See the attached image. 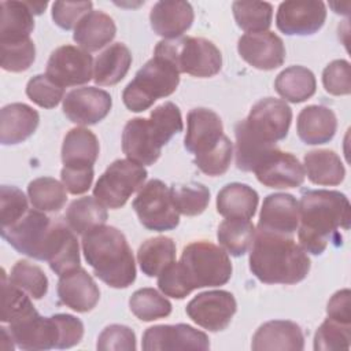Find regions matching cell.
<instances>
[{"label": "cell", "instance_id": "1", "mask_svg": "<svg viewBox=\"0 0 351 351\" xmlns=\"http://www.w3.org/2000/svg\"><path fill=\"white\" fill-rule=\"evenodd\" d=\"M299 221L300 247L306 252L321 255L330 241L341 244L339 229H350L351 206L347 196L339 191H307L299 202Z\"/></svg>", "mask_w": 351, "mask_h": 351}, {"label": "cell", "instance_id": "2", "mask_svg": "<svg viewBox=\"0 0 351 351\" xmlns=\"http://www.w3.org/2000/svg\"><path fill=\"white\" fill-rule=\"evenodd\" d=\"M250 250V270L265 284L292 285L310 271V258L292 236L258 230Z\"/></svg>", "mask_w": 351, "mask_h": 351}, {"label": "cell", "instance_id": "3", "mask_svg": "<svg viewBox=\"0 0 351 351\" xmlns=\"http://www.w3.org/2000/svg\"><path fill=\"white\" fill-rule=\"evenodd\" d=\"M82 252L93 274L111 288H128L136 280V263L125 234L101 225L82 236Z\"/></svg>", "mask_w": 351, "mask_h": 351}, {"label": "cell", "instance_id": "4", "mask_svg": "<svg viewBox=\"0 0 351 351\" xmlns=\"http://www.w3.org/2000/svg\"><path fill=\"white\" fill-rule=\"evenodd\" d=\"M180 84V73L167 59L154 55L126 85L122 92L123 104L129 111L148 110L158 99L176 92Z\"/></svg>", "mask_w": 351, "mask_h": 351}, {"label": "cell", "instance_id": "5", "mask_svg": "<svg viewBox=\"0 0 351 351\" xmlns=\"http://www.w3.org/2000/svg\"><path fill=\"white\" fill-rule=\"evenodd\" d=\"M177 265L191 291L221 287L232 277V262L228 252L204 240L193 241L184 247Z\"/></svg>", "mask_w": 351, "mask_h": 351}, {"label": "cell", "instance_id": "6", "mask_svg": "<svg viewBox=\"0 0 351 351\" xmlns=\"http://www.w3.org/2000/svg\"><path fill=\"white\" fill-rule=\"evenodd\" d=\"M155 55L171 62L178 73L208 78L219 73L222 55L217 45L203 37H178L162 40L155 47Z\"/></svg>", "mask_w": 351, "mask_h": 351}, {"label": "cell", "instance_id": "7", "mask_svg": "<svg viewBox=\"0 0 351 351\" xmlns=\"http://www.w3.org/2000/svg\"><path fill=\"white\" fill-rule=\"evenodd\" d=\"M56 229L52 221L40 210H30L15 223L0 228L1 237L19 254L37 261H47Z\"/></svg>", "mask_w": 351, "mask_h": 351}, {"label": "cell", "instance_id": "8", "mask_svg": "<svg viewBox=\"0 0 351 351\" xmlns=\"http://www.w3.org/2000/svg\"><path fill=\"white\" fill-rule=\"evenodd\" d=\"M147 176L143 165L130 159H117L96 181L93 196L108 208H121L144 185Z\"/></svg>", "mask_w": 351, "mask_h": 351}, {"label": "cell", "instance_id": "9", "mask_svg": "<svg viewBox=\"0 0 351 351\" xmlns=\"http://www.w3.org/2000/svg\"><path fill=\"white\" fill-rule=\"evenodd\" d=\"M140 223L148 230H173L180 223V213L173 202L170 188L160 180L144 184L132 203Z\"/></svg>", "mask_w": 351, "mask_h": 351}, {"label": "cell", "instance_id": "10", "mask_svg": "<svg viewBox=\"0 0 351 351\" xmlns=\"http://www.w3.org/2000/svg\"><path fill=\"white\" fill-rule=\"evenodd\" d=\"M167 143V137L151 118L129 119L122 132L123 154L143 166L154 165L162 154V147Z\"/></svg>", "mask_w": 351, "mask_h": 351}, {"label": "cell", "instance_id": "11", "mask_svg": "<svg viewBox=\"0 0 351 351\" xmlns=\"http://www.w3.org/2000/svg\"><path fill=\"white\" fill-rule=\"evenodd\" d=\"M236 310L237 303L234 296L223 289L202 292L196 295L185 308L188 317L196 325L210 332L226 329Z\"/></svg>", "mask_w": 351, "mask_h": 351}, {"label": "cell", "instance_id": "12", "mask_svg": "<svg viewBox=\"0 0 351 351\" xmlns=\"http://www.w3.org/2000/svg\"><path fill=\"white\" fill-rule=\"evenodd\" d=\"M245 126L266 143L276 144L288 134L292 110L285 100L265 97L255 103L245 119Z\"/></svg>", "mask_w": 351, "mask_h": 351}, {"label": "cell", "instance_id": "13", "mask_svg": "<svg viewBox=\"0 0 351 351\" xmlns=\"http://www.w3.org/2000/svg\"><path fill=\"white\" fill-rule=\"evenodd\" d=\"M326 7L318 0H289L278 5L276 25L287 36H311L325 23Z\"/></svg>", "mask_w": 351, "mask_h": 351}, {"label": "cell", "instance_id": "14", "mask_svg": "<svg viewBox=\"0 0 351 351\" xmlns=\"http://www.w3.org/2000/svg\"><path fill=\"white\" fill-rule=\"evenodd\" d=\"M45 74L63 88L84 85L93 78L92 56L75 45H62L51 53Z\"/></svg>", "mask_w": 351, "mask_h": 351}, {"label": "cell", "instance_id": "15", "mask_svg": "<svg viewBox=\"0 0 351 351\" xmlns=\"http://www.w3.org/2000/svg\"><path fill=\"white\" fill-rule=\"evenodd\" d=\"M141 347L145 351H206L210 348V341L204 332L186 324L155 325L144 332Z\"/></svg>", "mask_w": 351, "mask_h": 351}, {"label": "cell", "instance_id": "16", "mask_svg": "<svg viewBox=\"0 0 351 351\" xmlns=\"http://www.w3.org/2000/svg\"><path fill=\"white\" fill-rule=\"evenodd\" d=\"M112 106L108 92L96 86L70 90L63 99V112L73 123L89 126L103 121Z\"/></svg>", "mask_w": 351, "mask_h": 351}, {"label": "cell", "instance_id": "17", "mask_svg": "<svg viewBox=\"0 0 351 351\" xmlns=\"http://www.w3.org/2000/svg\"><path fill=\"white\" fill-rule=\"evenodd\" d=\"M254 173L261 184L276 189L298 188L303 184L306 176L304 167L298 158L278 148L263 156L254 169Z\"/></svg>", "mask_w": 351, "mask_h": 351}, {"label": "cell", "instance_id": "18", "mask_svg": "<svg viewBox=\"0 0 351 351\" xmlns=\"http://www.w3.org/2000/svg\"><path fill=\"white\" fill-rule=\"evenodd\" d=\"M239 55L258 70H274L285 60L282 40L273 32L245 33L237 41Z\"/></svg>", "mask_w": 351, "mask_h": 351}, {"label": "cell", "instance_id": "19", "mask_svg": "<svg viewBox=\"0 0 351 351\" xmlns=\"http://www.w3.org/2000/svg\"><path fill=\"white\" fill-rule=\"evenodd\" d=\"M10 332L18 348L41 351L58 348L59 330L55 318L41 317L37 311L10 324Z\"/></svg>", "mask_w": 351, "mask_h": 351}, {"label": "cell", "instance_id": "20", "mask_svg": "<svg viewBox=\"0 0 351 351\" xmlns=\"http://www.w3.org/2000/svg\"><path fill=\"white\" fill-rule=\"evenodd\" d=\"M299 228V202L291 193H271L263 199L258 230L292 236Z\"/></svg>", "mask_w": 351, "mask_h": 351}, {"label": "cell", "instance_id": "21", "mask_svg": "<svg viewBox=\"0 0 351 351\" xmlns=\"http://www.w3.org/2000/svg\"><path fill=\"white\" fill-rule=\"evenodd\" d=\"M223 137V126L219 115L208 108H193L186 115V134L184 145L186 151L203 155L215 148Z\"/></svg>", "mask_w": 351, "mask_h": 351}, {"label": "cell", "instance_id": "22", "mask_svg": "<svg viewBox=\"0 0 351 351\" xmlns=\"http://www.w3.org/2000/svg\"><path fill=\"white\" fill-rule=\"evenodd\" d=\"M58 298L62 304L77 311L93 310L100 299V291L92 276L82 267H77L59 277Z\"/></svg>", "mask_w": 351, "mask_h": 351}, {"label": "cell", "instance_id": "23", "mask_svg": "<svg viewBox=\"0 0 351 351\" xmlns=\"http://www.w3.org/2000/svg\"><path fill=\"white\" fill-rule=\"evenodd\" d=\"M193 18L191 3L182 0L158 1L149 12L152 30L165 40L181 37L192 26Z\"/></svg>", "mask_w": 351, "mask_h": 351}, {"label": "cell", "instance_id": "24", "mask_svg": "<svg viewBox=\"0 0 351 351\" xmlns=\"http://www.w3.org/2000/svg\"><path fill=\"white\" fill-rule=\"evenodd\" d=\"M251 348L254 351H302L304 348V336L296 322L285 319L267 321L252 336Z\"/></svg>", "mask_w": 351, "mask_h": 351}, {"label": "cell", "instance_id": "25", "mask_svg": "<svg viewBox=\"0 0 351 351\" xmlns=\"http://www.w3.org/2000/svg\"><path fill=\"white\" fill-rule=\"evenodd\" d=\"M337 129V118L335 112L325 106H307L296 119V132L299 138L308 145H319L329 143Z\"/></svg>", "mask_w": 351, "mask_h": 351}, {"label": "cell", "instance_id": "26", "mask_svg": "<svg viewBox=\"0 0 351 351\" xmlns=\"http://www.w3.org/2000/svg\"><path fill=\"white\" fill-rule=\"evenodd\" d=\"M40 122L38 112L25 103H11L0 110V143L14 145L29 138Z\"/></svg>", "mask_w": 351, "mask_h": 351}, {"label": "cell", "instance_id": "27", "mask_svg": "<svg viewBox=\"0 0 351 351\" xmlns=\"http://www.w3.org/2000/svg\"><path fill=\"white\" fill-rule=\"evenodd\" d=\"M117 34L115 22L103 11L92 10L74 27L73 40L86 52L99 51L110 44Z\"/></svg>", "mask_w": 351, "mask_h": 351}, {"label": "cell", "instance_id": "28", "mask_svg": "<svg viewBox=\"0 0 351 351\" xmlns=\"http://www.w3.org/2000/svg\"><path fill=\"white\" fill-rule=\"evenodd\" d=\"M259 203L255 189L241 182L225 185L217 195V211L225 218L251 219Z\"/></svg>", "mask_w": 351, "mask_h": 351}, {"label": "cell", "instance_id": "29", "mask_svg": "<svg viewBox=\"0 0 351 351\" xmlns=\"http://www.w3.org/2000/svg\"><path fill=\"white\" fill-rule=\"evenodd\" d=\"M132 64V53L122 43L107 47L95 60L93 81L97 85L107 86L121 82Z\"/></svg>", "mask_w": 351, "mask_h": 351}, {"label": "cell", "instance_id": "30", "mask_svg": "<svg viewBox=\"0 0 351 351\" xmlns=\"http://www.w3.org/2000/svg\"><path fill=\"white\" fill-rule=\"evenodd\" d=\"M99 140L86 128H74L67 132L62 144V162L64 166H93L99 158Z\"/></svg>", "mask_w": 351, "mask_h": 351}, {"label": "cell", "instance_id": "31", "mask_svg": "<svg viewBox=\"0 0 351 351\" xmlns=\"http://www.w3.org/2000/svg\"><path fill=\"white\" fill-rule=\"evenodd\" d=\"M304 169L308 180L317 185H339L346 176L340 156L330 149H313L304 155Z\"/></svg>", "mask_w": 351, "mask_h": 351}, {"label": "cell", "instance_id": "32", "mask_svg": "<svg viewBox=\"0 0 351 351\" xmlns=\"http://www.w3.org/2000/svg\"><path fill=\"white\" fill-rule=\"evenodd\" d=\"M33 12L26 1L0 3V41L29 38L34 29Z\"/></svg>", "mask_w": 351, "mask_h": 351}, {"label": "cell", "instance_id": "33", "mask_svg": "<svg viewBox=\"0 0 351 351\" xmlns=\"http://www.w3.org/2000/svg\"><path fill=\"white\" fill-rule=\"evenodd\" d=\"M274 88L287 101L302 103L315 93L317 81L314 73L307 67L291 66L277 75Z\"/></svg>", "mask_w": 351, "mask_h": 351}, {"label": "cell", "instance_id": "34", "mask_svg": "<svg viewBox=\"0 0 351 351\" xmlns=\"http://www.w3.org/2000/svg\"><path fill=\"white\" fill-rule=\"evenodd\" d=\"M64 218L67 226L75 234L84 236L89 230L104 225L108 214L106 206L95 196H84L70 203Z\"/></svg>", "mask_w": 351, "mask_h": 351}, {"label": "cell", "instance_id": "35", "mask_svg": "<svg viewBox=\"0 0 351 351\" xmlns=\"http://www.w3.org/2000/svg\"><path fill=\"white\" fill-rule=\"evenodd\" d=\"M137 261L145 276L158 277L176 261V243L166 236L148 239L140 245Z\"/></svg>", "mask_w": 351, "mask_h": 351}, {"label": "cell", "instance_id": "36", "mask_svg": "<svg viewBox=\"0 0 351 351\" xmlns=\"http://www.w3.org/2000/svg\"><path fill=\"white\" fill-rule=\"evenodd\" d=\"M236 136V166L243 171H254L256 165L273 151L276 144L266 143L256 134H254L244 123L240 121L234 126Z\"/></svg>", "mask_w": 351, "mask_h": 351}, {"label": "cell", "instance_id": "37", "mask_svg": "<svg viewBox=\"0 0 351 351\" xmlns=\"http://www.w3.org/2000/svg\"><path fill=\"white\" fill-rule=\"evenodd\" d=\"M51 270L59 277L77 267H81L80 247L75 233L63 222L59 226L56 241L48 256Z\"/></svg>", "mask_w": 351, "mask_h": 351}, {"label": "cell", "instance_id": "38", "mask_svg": "<svg viewBox=\"0 0 351 351\" xmlns=\"http://www.w3.org/2000/svg\"><path fill=\"white\" fill-rule=\"evenodd\" d=\"M255 226L250 219L226 218L217 230L221 247L233 256L244 255L252 245L255 239Z\"/></svg>", "mask_w": 351, "mask_h": 351}, {"label": "cell", "instance_id": "39", "mask_svg": "<svg viewBox=\"0 0 351 351\" xmlns=\"http://www.w3.org/2000/svg\"><path fill=\"white\" fill-rule=\"evenodd\" d=\"M27 195L32 206L43 213H55L67 202L66 188L52 177H40L29 182Z\"/></svg>", "mask_w": 351, "mask_h": 351}, {"label": "cell", "instance_id": "40", "mask_svg": "<svg viewBox=\"0 0 351 351\" xmlns=\"http://www.w3.org/2000/svg\"><path fill=\"white\" fill-rule=\"evenodd\" d=\"M232 10L237 26L247 33L266 32L271 25L273 5L267 1H234Z\"/></svg>", "mask_w": 351, "mask_h": 351}, {"label": "cell", "instance_id": "41", "mask_svg": "<svg viewBox=\"0 0 351 351\" xmlns=\"http://www.w3.org/2000/svg\"><path fill=\"white\" fill-rule=\"evenodd\" d=\"M37 311L30 300V296L16 285L7 280V274L1 271V322H15Z\"/></svg>", "mask_w": 351, "mask_h": 351}, {"label": "cell", "instance_id": "42", "mask_svg": "<svg viewBox=\"0 0 351 351\" xmlns=\"http://www.w3.org/2000/svg\"><path fill=\"white\" fill-rule=\"evenodd\" d=\"M129 307L138 319L145 322L165 318L171 313V303L154 288H141L133 292Z\"/></svg>", "mask_w": 351, "mask_h": 351}, {"label": "cell", "instance_id": "43", "mask_svg": "<svg viewBox=\"0 0 351 351\" xmlns=\"http://www.w3.org/2000/svg\"><path fill=\"white\" fill-rule=\"evenodd\" d=\"M170 191L178 213L188 217L202 214L210 203V191L200 182L173 185Z\"/></svg>", "mask_w": 351, "mask_h": 351}, {"label": "cell", "instance_id": "44", "mask_svg": "<svg viewBox=\"0 0 351 351\" xmlns=\"http://www.w3.org/2000/svg\"><path fill=\"white\" fill-rule=\"evenodd\" d=\"M8 280L33 299H43L48 292V278L45 273L40 266L29 261H18L12 266Z\"/></svg>", "mask_w": 351, "mask_h": 351}, {"label": "cell", "instance_id": "45", "mask_svg": "<svg viewBox=\"0 0 351 351\" xmlns=\"http://www.w3.org/2000/svg\"><path fill=\"white\" fill-rule=\"evenodd\" d=\"M0 52L1 69L11 73L27 70L36 59V47L30 37L15 41H0Z\"/></svg>", "mask_w": 351, "mask_h": 351}, {"label": "cell", "instance_id": "46", "mask_svg": "<svg viewBox=\"0 0 351 351\" xmlns=\"http://www.w3.org/2000/svg\"><path fill=\"white\" fill-rule=\"evenodd\" d=\"M351 344V324H343L326 318L315 332L314 350L332 351L348 350Z\"/></svg>", "mask_w": 351, "mask_h": 351}, {"label": "cell", "instance_id": "47", "mask_svg": "<svg viewBox=\"0 0 351 351\" xmlns=\"http://www.w3.org/2000/svg\"><path fill=\"white\" fill-rule=\"evenodd\" d=\"M27 97L43 108H53L64 99V88L47 74H37L26 85Z\"/></svg>", "mask_w": 351, "mask_h": 351}, {"label": "cell", "instance_id": "48", "mask_svg": "<svg viewBox=\"0 0 351 351\" xmlns=\"http://www.w3.org/2000/svg\"><path fill=\"white\" fill-rule=\"evenodd\" d=\"M232 154L233 144L229 140V137L223 134L222 140L215 148L203 155H196L193 163L202 173L211 177H217L228 171L232 162Z\"/></svg>", "mask_w": 351, "mask_h": 351}, {"label": "cell", "instance_id": "49", "mask_svg": "<svg viewBox=\"0 0 351 351\" xmlns=\"http://www.w3.org/2000/svg\"><path fill=\"white\" fill-rule=\"evenodd\" d=\"M29 211L25 193L11 185L0 186V223L1 228L11 226Z\"/></svg>", "mask_w": 351, "mask_h": 351}, {"label": "cell", "instance_id": "50", "mask_svg": "<svg viewBox=\"0 0 351 351\" xmlns=\"http://www.w3.org/2000/svg\"><path fill=\"white\" fill-rule=\"evenodd\" d=\"M96 348L99 351H134L137 348L136 335L126 325H108L99 335Z\"/></svg>", "mask_w": 351, "mask_h": 351}, {"label": "cell", "instance_id": "51", "mask_svg": "<svg viewBox=\"0 0 351 351\" xmlns=\"http://www.w3.org/2000/svg\"><path fill=\"white\" fill-rule=\"evenodd\" d=\"M322 84L328 93L344 96L351 93V66L344 59L330 62L322 71Z\"/></svg>", "mask_w": 351, "mask_h": 351}, {"label": "cell", "instance_id": "52", "mask_svg": "<svg viewBox=\"0 0 351 351\" xmlns=\"http://www.w3.org/2000/svg\"><path fill=\"white\" fill-rule=\"evenodd\" d=\"M90 11L92 1H55L52 4V19L60 29L70 30Z\"/></svg>", "mask_w": 351, "mask_h": 351}, {"label": "cell", "instance_id": "53", "mask_svg": "<svg viewBox=\"0 0 351 351\" xmlns=\"http://www.w3.org/2000/svg\"><path fill=\"white\" fill-rule=\"evenodd\" d=\"M158 288L163 295L174 299H184L192 292L184 280L176 261L158 276Z\"/></svg>", "mask_w": 351, "mask_h": 351}, {"label": "cell", "instance_id": "54", "mask_svg": "<svg viewBox=\"0 0 351 351\" xmlns=\"http://www.w3.org/2000/svg\"><path fill=\"white\" fill-rule=\"evenodd\" d=\"M56 321L59 330V341L58 348H71L77 346L84 336V324L80 318L71 314H55L52 315Z\"/></svg>", "mask_w": 351, "mask_h": 351}, {"label": "cell", "instance_id": "55", "mask_svg": "<svg viewBox=\"0 0 351 351\" xmlns=\"http://www.w3.org/2000/svg\"><path fill=\"white\" fill-rule=\"evenodd\" d=\"M93 166H63L60 171L62 184L73 195H81L88 192L93 181Z\"/></svg>", "mask_w": 351, "mask_h": 351}, {"label": "cell", "instance_id": "56", "mask_svg": "<svg viewBox=\"0 0 351 351\" xmlns=\"http://www.w3.org/2000/svg\"><path fill=\"white\" fill-rule=\"evenodd\" d=\"M328 318L343 324H351V292L341 289L333 293L326 306Z\"/></svg>", "mask_w": 351, "mask_h": 351}, {"label": "cell", "instance_id": "57", "mask_svg": "<svg viewBox=\"0 0 351 351\" xmlns=\"http://www.w3.org/2000/svg\"><path fill=\"white\" fill-rule=\"evenodd\" d=\"M0 332H1V339H3L0 347H1L3 350L12 351L16 344H15V341H14V339H12V335H11L10 329H7L5 326H1V328H0Z\"/></svg>", "mask_w": 351, "mask_h": 351}, {"label": "cell", "instance_id": "58", "mask_svg": "<svg viewBox=\"0 0 351 351\" xmlns=\"http://www.w3.org/2000/svg\"><path fill=\"white\" fill-rule=\"evenodd\" d=\"M26 4H27L29 8L32 10V12H33V14H37V15L43 14V11H44L45 7L48 5L47 1H26Z\"/></svg>", "mask_w": 351, "mask_h": 351}]
</instances>
